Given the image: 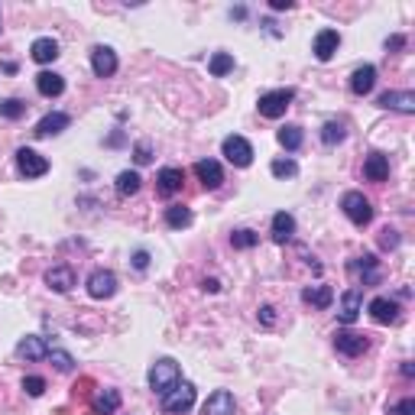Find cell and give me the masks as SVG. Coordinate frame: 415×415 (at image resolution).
Returning <instances> with one entry per match:
<instances>
[{
  "label": "cell",
  "mask_w": 415,
  "mask_h": 415,
  "mask_svg": "<svg viewBox=\"0 0 415 415\" xmlns=\"http://www.w3.org/2000/svg\"><path fill=\"white\" fill-rule=\"evenodd\" d=\"M179 363L175 360H169V357H162V360H156L152 363V370H150V386H152V393H159V396H166L169 389H175L179 386Z\"/></svg>",
  "instance_id": "6da1fadb"
},
{
  "label": "cell",
  "mask_w": 415,
  "mask_h": 415,
  "mask_svg": "<svg viewBox=\"0 0 415 415\" xmlns=\"http://www.w3.org/2000/svg\"><path fill=\"white\" fill-rule=\"evenodd\" d=\"M295 91L292 88H276V91H266V95H260V113L263 117H269V120H279L285 111H289V104H292Z\"/></svg>",
  "instance_id": "7a4b0ae2"
},
{
  "label": "cell",
  "mask_w": 415,
  "mask_h": 415,
  "mask_svg": "<svg viewBox=\"0 0 415 415\" xmlns=\"http://www.w3.org/2000/svg\"><path fill=\"white\" fill-rule=\"evenodd\" d=\"M340 208H344V214H347L350 224L367 227L370 221H373V205H370L360 191H347V195L340 198Z\"/></svg>",
  "instance_id": "3957f363"
},
{
  "label": "cell",
  "mask_w": 415,
  "mask_h": 415,
  "mask_svg": "<svg viewBox=\"0 0 415 415\" xmlns=\"http://www.w3.org/2000/svg\"><path fill=\"white\" fill-rule=\"evenodd\" d=\"M191 406H195V386H191V383H179L175 389H169V393L162 396V412H169V415L189 412Z\"/></svg>",
  "instance_id": "277c9868"
},
{
  "label": "cell",
  "mask_w": 415,
  "mask_h": 415,
  "mask_svg": "<svg viewBox=\"0 0 415 415\" xmlns=\"http://www.w3.org/2000/svg\"><path fill=\"white\" fill-rule=\"evenodd\" d=\"M221 150H224L227 162H230V166H237V169H246V166L253 162V146H250L244 136H237V133H234V136H227Z\"/></svg>",
  "instance_id": "5b68a950"
},
{
  "label": "cell",
  "mask_w": 415,
  "mask_h": 415,
  "mask_svg": "<svg viewBox=\"0 0 415 415\" xmlns=\"http://www.w3.org/2000/svg\"><path fill=\"white\" fill-rule=\"evenodd\" d=\"M117 292V276L111 269H95L88 276V295L91 299H111Z\"/></svg>",
  "instance_id": "8992f818"
},
{
  "label": "cell",
  "mask_w": 415,
  "mask_h": 415,
  "mask_svg": "<svg viewBox=\"0 0 415 415\" xmlns=\"http://www.w3.org/2000/svg\"><path fill=\"white\" fill-rule=\"evenodd\" d=\"M17 166H19V172H23L26 179H39V175H46L49 172L46 156H39L36 150H26V146L17 152Z\"/></svg>",
  "instance_id": "52a82bcc"
},
{
  "label": "cell",
  "mask_w": 415,
  "mask_h": 415,
  "mask_svg": "<svg viewBox=\"0 0 415 415\" xmlns=\"http://www.w3.org/2000/svg\"><path fill=\"white\" fill-rule=\"evenodd\" d=\"M367 334H357V331H338V338H334V347L344 357H360L367 350Z\"/></svg>",
  "instance_id": "ba28073f"
},
{
  "label": "cell",
  "mask_w": 415,
  "mask_h": 415,
  "mask_svg": "<svg viewBox=\"0 0 415 415\" xmlns=\"http://www.w3.org/2000/svg\"><path fill=\"white\" fill-rule=\"evenodd\" d=\"M338 46H340V33H338V29H321L318 36H315V42H311V52H315L318 62H328V58L338 52Z\"/></svg>",
  "instance_id": "9c48e42d"
},
{
  "label": "cell",
  "mask_w": 415,
  "mask_h": 415,
  "mask_svg": "<svg viewBox=\"0 0 415 415\" xmlns=\"http://www.w3.org/2000/svg\"><path fill=\"white\" fill-rule=\"evenodd\" d=\"M182 182H185V172L175 169V166H166L156 175V191H159L162 198H172L175 191H182Z\"/></svg>",
  "instance_id": "30bf717a"
},
{
  "label": "cell",
  "mask_w": 415,
  "mask_h": 415,
  "mask_svg": "<svg viewBox=\"0 0 415 415\" xmlns=\"http://www.w3.org/2000/svg\"><path fill=\"white\" fill-rule=\"evenodd\" d=\"M91 68H95L97 78H111L117 72V52L111 46H95L91 52Z\"/></svg>",
  "instance_id": "8fae6325"
},
{
  "label": "cell",
  "mask_w": 415,
  "mask_h": 415,
  "mask_svg": "<svg viewBox=\"0 0 415 415\" xmlns=\"http://www.w3.org/2000/svg\"><path fill=\"white\" fill-rule=\"evenodd\" d=\"M234 412H237V402L227 389L211 393V396L205 399V406H201V415H234Z\"/></svg>",
  "instance_id": "7c38bea8"
},
{
  "label": "cell",
  "mask_w": 415,
  "mask_h": 415,
  "mask_svg": "<svg viewBox=\"0 0 415 415\" xmlns=\"http://www.w3.org/2000/svg\"><path fill=\"white\" fill-rule=\"evenodd\" d=\"M370 315H373V321L377 324H396L399 321V302H393V299H373L370 302Z\"/></svg>",
  "instance_id": "4fadbf2b"
},
{
  "label": "cell",
  "mask_w": 415,
  "mask_h": 415,
  "mask_svg": "<svg viewBox=\"0 0 415 415\" xmlns=\"http://www.w3.org/2000/svg\"><path fill=\"white\" fill-rule=\"evenodd\" d=\"M195 175L201 179L205 189H217V185L224 182V169H221V162H214V159H198L195 162Z\"/></svg>",
  "instance_id": "5bb4252c"
},
{
  "label": "cell",
  "mask_w": 415,
  "mask_h": 415,
  "mask_svg": "<svg viewBox=\"0 0 415 415\" xmlns=\"http://www.w3.org/2000/svg\"><path fill=\"white\" fill-rule=\"evenodd\" d=\"M360 311H363V295L360 289H347V292L340 295V321L344 324H354L360 318Z\"/></svg>",
  "instance_id": "9a60e30c"
},
{
  "label": "cell",
  "mask_w": 415,
  "mask_h": 415,
  "mask_svg": "<svg viewBox=\"0 0 415 415\" xmlns=\"http://www.w3.org/2000/svg\"><path fill=\"white\" fill-rule=\"evenodd\" d=\"M379 107L399 111V113H412L415 111V95L412 91H386V95H379Z\"/></svg>",
  "instance_id": "2e32d148"
},
{
  "label": "cell",
  "mask_w": 415,
  "mask_h": 415,
  "mask_svg": "<svg viewBox=\"0 0 415 415\" xmlns=\"http://www.w3.org/2000/svg\"><path fill=\"white\" fill-rule=\"evenodd\" d=\"M68 123H72V117L62 111L46 113V117L36 123V136H58L62 130H68Z\"/></svg>",
  "instance_id": "e0dca14e"
},
{
  "label": "cell",
  "mask_w": 415,
  "mask_h": 415,
  "mask_svg": "<svg viewBox=\"0 0 415 415\" xmlns=\"http://www.w3.org/2000/svg\"><path fill=\"white\" fill-rule=\"evenodd\" d=\"M373 85H377V68L373 65H360L354 75H350V91L357 97H363V95H370L373 91Z\"/></svg>",
  "instance_id": "ac0fdd59"
},
{
  "label": "cell",
  "mask_w": 415,
  "mask_h": 415,
  "mask_svg": "<svg viewBox=\"0 0 415 415\" xmlns=\"http://www.w3.org/2000/svg\"><path fill=\"white\" fill-rule=\"evenodd\" d=\"M46 285L52 292H68L72 285H75V273H72V266H52L46 273Z\"/></svg>",
  "instance_id": "d6986e66"
},
{
  "label": "cell",
  "mask_w": 415,
  "mask_h": 415,
  "mask_svg": "<svg viewBox=\"0 0 415 415\" xmlns=\"http://www.w3.org/2000/svg\"><path fill=\"white\" fill-rule=\"evenodd\" d=\"M17 354L19 357H26V360H42V357H49V344H46V338L29 334V338H23L17 344Z\"/></svg>",
  "instance_id": "ffe728a7"
},
{
  "label": "cell",
  "mask_w": 415,
  "mask_h": 415,
  "mask_svg": "<svg viewBox=\"0 0 415 415\" xmlns=\"http://www.w3.org/2000/svg\"><path fill=\"white\" fill-rule=\"evenodd\" d=\"M29 56H33V62H39V65H49V62H56L58 58V42L56 39H49V36L36 39V42L29 46Z\"/></svg>",
  "instance_id": "44dd1931"
},
{
  "label": "cell",
  "mask_w": 415,
  "mask_h": 415,
  "mask_svg": "<svg viewBox=\"0 0 415 415\" xmlns=\"http://www.w3.org/2000/svg\"><path fill=\"white\" fill-rule=\"evenodd\" d=\"M363 175H367L370 182H386L389 179V156H383V152L367 156V162H363Z\"/></svg>",
  "instance_id": "7402d4cb"
},
{
  "label": "cell",
  "mask_w": 415,
  "mask_h": 415,
  "mask_svg": "<svg viewBox=\"0 0 415 415\" xmlns=\"http://www.w3.org/2000/svg\"><path fill=\"white\" fill-rule=\"evenodd\" d=\"M36 88L42 97H58L65 91V78L56 75V72H39L36 75Z\"/></svg>",
  "instance_id": "603a6c76"
},
{
  "label": "cell",
  "mask_w": 415,
  "mask_h": 415,
  "mask_svg": "<svg viewBox=\"0 0 415 415\" xmlns=\"http://www.w3.org/2000/svg\"><path fill=\"white\" fill-rule=\"evenodd\" d=\"M292 234H295V217L289 214V211H279V214H273V240H276V244L292 240Z\"/></svg>",
  "instance_id": "cb8c5ba5"
},
{
  "label": "cell",
  "mask_w": 415,
  "mask_h": 415,
  "mask_svg": "<svg viewBox=\"0 0 415 415\" xmlns=\"http://www.w3.org/2000/svg\"><path fill=\"white\" fill-rule=\"evenodd\" d=\"M302 302L311 305V308H328L334 302V289L331 285H311V289L302 292Z\"/></svg>",
  "instance_id": "d4e9b609"
},
{
  "label": "cell",
  "mask_w": 415,
  "mask_h": 415,
  "mask_svg": "<svg viewBox=\"0 0 415 415\" xmlns=\"http://www.w3.org/2000/svg\"><path fill=\"white\" fill-rule=\"evenodd\" d=\"M120 409V393L117 389H101L95 396V415H113Z\"/></svg>",
  "instance_id": "484cf974"
},
{
  "label": "cell",
  "mask_w": 415,
  "mask_h": 415,
  "mask_svg": "<svg viewBox=\"0 0 415 415\" xmlns=\"http://www.w3.org/2000/svg\"><path fill=\"white\" fill-rule=\"evenodd\" d=\"M350 273H357L367 285H373V283L379 279V273H377V260H373V256H360V263H350Z\"/></svg>",
  "instance_id": "4316f807"
},
{
  "label": "cell",
  "mask_w": 415,
  "mask_h": 415,
  "mask_svg": "<svg viewBox=\"0 0 415 415\" xmlns=\"http://www.w3.org/2000/svg\"><path fill=\"white\" fill-rule=\"evenodd\" d=\"M166 224L175 227V230L189 227L191 224V211L185 205H169V208H166Z\"/></svg>",
  "instance_id": "83f0119b"
},
{
  "label": "cell",
  "mask_w": 415,
  "mask_h": 415,
  "mask_svg": "<svg viewBox=\"0 0 415 415\" xmlns=\"http://www.w3.org/2000/svg\"><path fill=\"white\" fill-rule=\"evenodd\" d=\"M302 127H295V123H289V127H283V130H279V143H283L285 150L289 152H295L299 150V146H302Z\"/></svg>",
  "instance_id": "f1b7e54d"
},
{
  "label": "cell",
  "mask_w": 415,
  "mask_h": 415,
  "mask_svg": "<svg viewBox=\"0 0 415 415\" xmlns=\"http://www.w3.org/2000/svg\"><path fill=\"white\" fill-rule=\"evenodd\" d=\"M208 68H211V75H214V78H224L227 72L234 68V56H227V52H214L211 62H208Z\"/></svg>",
  "instance_id": "f546056e"
},
{
  "label": "cell",
  "mask_w": 415,
  "mask_h": 415,
  "mask_svg": "<svg viewBox=\"0 0 415 415\" xmlns=\"http://www.w3.org/2000/svg\"><path fill=\"white\" fill-rule=\"evenodd\" d=\"M117 191H120V195H136V191H140V172H120V175H117Z\"/></svg>",
  "instance_id": "4dcf8cb0"
},
{
  "label": "cell",
  "mask_w": 415,
  "mask_h": 415,
  "mask_svg": "<svg viewBox=\"0 0 415 415\" xmlns=\"http://www.w3.org/2000/svg\"><path fill=\"white\" fill-rule=\"evenodd\" d=\"M340 140H344V123L328 120L321 127V143H324V146H334V143H340Z\"/></svg>",
  "instance_id": "1f68e13d"
},
{
  "label": "cell",
  "mask_w": 415,
  "mask_h": 415,
  "mask_svg": "<svg viewBox=\"0 0 415 415\" xmlns=\"http://www.w3.org/2000/svg\"><path fill=\"white\" fill-rule=\"evenodd\" d=\"M26 113V104L17 101V97H10V101L0 104V117H7V120H19Z\"/></svg>",
  "instance_id": "d6a6232c"
},
{
  "label": "cell",
  "mask_w": 415,
  "mask_h": 415,
  "mask_svg": "<svg viewBox=\"0 0 415 415\" xmlns=\"http://www.w3.org/2000/svg\"><path fill=\"white\" fill-rule=\"evenodd\" d=\"M230 244H234L237 250H250V246L260 244V234H253V230H237V234H230Z\"/></svg>",
  "instance_id": "836d02e7"
},
{
  "label": "cell",
  "mask_w": 415,
  "mask_h": 415,
  "mask_svg": "<svg viewBox=\"0 0 415 415\" xmlns=\"http://www.w3.org/2000/svg\"><path fill=\"white\" fill-rule=\"evenodd\" d=\"M269 169H273L276 179H292L295 172H299V166H295L292 159H273V166H269Z\"/></svg>",
  "instance_id": "e575fe53"
},
{
  "label": "cell",
  "mask_w": 415,
  "mask_h": 415,
  "mask_svg": "<svg viewBox=\"0 0 415 415\" xmlns=\"http://www.w3.org/2000/svg\"><path fill=\"white\" fill-rule=\"evenodd\" d=\"M49 360L56 363L58 373H68V370L75 367V360H72V354H65V350H49Z\"/></svg>",
  "instance_id": "d590c367"
},
{
  "label": "cell",
  "mask_w": 415,
  "mask_h": 415,
  "mask_svg": "<svg viewBox=\"0 0 415 415\" xmlns=\"http://www.w3.org/2000/svg\"><path fill=\"white\" fill-rule=\"evenodd\" d=\"M23 389H26L29 396H42V393H46V379L42 377H26L23 379Z\"/></svg>",
  "instance_id": "8d00e7d4"
},
{
  "label": "cell",
  "mask_w": 415,
  "mask_h": 415,
  "mask_svg": "<svg viewBox=\"0 0 415 415\" xmlns=\"http://www.w3.org/2000/svg\"><path fill=\"white\" fill-rule=\"evenodd\" d=\"M389 415H415V399H402L399 406H389Z\"/></svg>",
  "instance_id": "74e56055"
},
{
  "label": "cell",
  "mask_w": 415,
  "mask_h": 415,
  "mask_svg": "<svg viewBox=\"0 0 415 415\" xmlns=\"http://www.w3.org/2000/svg\"><path fill=\"white\" fill-rule=\"evenodd\" d=\"M133 159L140 162V166H146V162L152 159V156H150V143H136V146H133Z\"/></svg>",
  "instance_id": "f35d334b"
},
{
  "label": "cell",
  "mask_w": 415,
  "mask_h": 415,
  "mask_svg": "<svg viewBox=\"0 0 415 415\" xmlns=\"http://www.w3.org/2000/svg\"><path fill=\"white\" fill-rule=\"evenodd\" d=\"M133 266H136V269H146V266H150V253H146V250H136V253H133Z\"/></svg>",
  "instance_id": "ab89813d"
},
{
  "label": "cell",
  "mask_w": 415,
  "mask_h": 415,
  "mask_svg": "<svg viewBox=\"0 0 415 415\" xmlns=\"http://www.w3.org/2000/svg\"><path fill=\"white\" fill-rule=\"evenodd\" d=\"M379 244H383V246H396L399 244L396 230H389V227H386V230H383V237H379Z\"/></svg>",
  "instance_id": "60d3db41"
},
{
  "label": "cell",
  "mask_w": 415,
  "mask_h": 415,
  "mask_svg": "<svg viewBox=\"0 0 415 415\" xmlns=\"http://www.w3.org/2000/svg\"><path fill=\"white\" fill-rule=\"evenodd\" d=\"M402 46H406V39L402 36H389L386 39V49H402Z\"/></svg>",
  "instance_id": "b9f144b4"
},
{
  "label": "cell",
  "mask_w": 415,
  "mask_h": 415,
  "mask_svg": "<svg viewBox=\"0 0 415 415\" xmlns=\"http://www.w3.org/2000/svg\"><path fill=\"white\" fill-rule=\"evenodd\" d=\"M260 318H263V324H273V308L263 305V308H260Z\"/></svg>",
  "instance_id": "7bdbcfd3"
},
{
  "label": "cell",
  "mask_w": 415,
  "mask_h": 415,
  "mask_svg": "<svg viewBox=\"0 0 415 415\" xmlns=\"http://www.w3.org/2000/svg\"><path fill=\"white\" fill-rule=\"evenodd\" d=\"M269 7H273V10H292V0H273Z\"/></svg>",
  "instance_id": "ee69618b"
},
{
  "label": "cell",
  "mask_w": 415,
  "mask_h": 415,
  "mask_svg": "<svg viewBox=\"0 0 415 415\" xmlns=\"http://www.w3.org/2000/svg\"><path fill=\"white\" fill-rule=\"evenodd\" d=\"M205 289H208V292H217L221 285H217V279H205Z\"/></svg>",
  "instance_id": "f6af8a7d"
},
{
  "label": "cell",
  "mask_w": 415,
  "mask_h": 415,
  "mask_svg": "<svg viewBox=\"0 0 415 415\" xmlns=\"http://www.w3.org/2000/svg\"><path fill=\"white\" fill-rule=\"evenodd\" d=\"M56 415H65V412H56Z\"/></svg>",
  "instance_id": "bcb514c9"
}]
</instances>
